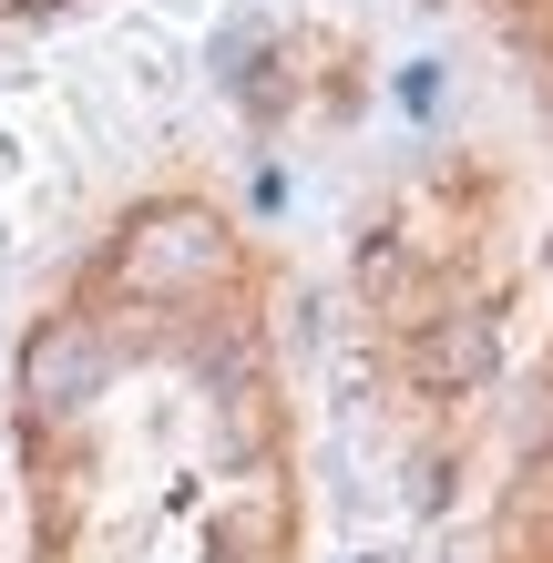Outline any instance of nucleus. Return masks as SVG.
<instances>
[{
	"label": "nucleus",
	"instance_id": "obj_3",
	"mask_svg": "<svg viewBox=\"0 0 553 563\" xmlns=\"http://www.w3.org/2000/svg\"><path fill=\"white\" fill-rule=\"evenodd\" d=\"M502 369V328L482 318V308H451V318H431L410 339V379L420 389H441V400H462V389H482Z\"/></svg>",
	"mask_w": 553,
	"mask_h": 563
},
{
	"label": "nucleus",
	"instance_id": "obj_2",
	"mask_svg": "<svg viewBox=\"0 0 553 563\" xmlns=\"http://www.w3.org/2000/svg\"><path fill=\"white\" fill-rule=\"evenodd\" d=\"M103 379H113L103 328H82V318L31 328V349H21V400L42 410V420H73V410H92V400H103Z\"/></svg>",
	"mask_w": 553,
	"mask_h": 563
},
{
	"label": "nucleus",
	"instance_id": "obj_4",
	"mask_svg": "<svg viewBox=\"0 0 553 563\" xmlns=\"http://www.w3.org/2000/svg\"><path fill=\"white\" fill-rule=\"evenodd\" d=\"M360 563H379V553H360Z\"/></svg>",
	"mask_w": 553,
	"mask_h": 563
},
{
	"label": "nucleus",
	"instance_id": "obj_1",
	"mask_svg": "<svg viewBox=\"0 0 553 563\" xmlns=\"http://www.w3.org/2000/svg\"><path fill=\"white\" fill-rule=\"evenodd\" d=\"M225 277V225L206 206H144L123 225V287L134 297H195Z\"/></svg>",
	"mask_w": 553,
	"mask_h": 563
},
{
	"label": "nucleus",
	"instance_id": "obj_5",
	"mask_svg": "<svg viewBox=\"0 0 553 563\" xmlns=\"http://www.w3.org/2000/svg\"><path fill=\"white\" fill-rule=\"evenodd\" d=\"M0 11H11V0H0Z\"/></svg>",
	"mask_w": 553,
	"mask_h": 563
}]
</instances>
